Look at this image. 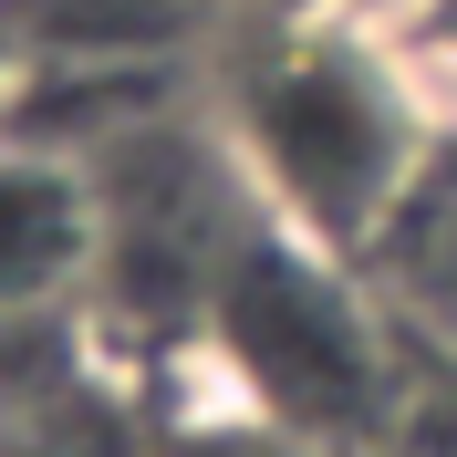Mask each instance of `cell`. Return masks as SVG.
Instances as JSON below:
<instances>
[{
  "instance_id": "obj_2",
  "label": "cell",
  "mask_w": 457,
  "mask_h": 457,
  "mask_svg": "<svg viewBox=\"0 0 457 457\" xmlns=\"http://www.w3.org/2000/svg\"><path fill=\"white\" fill-rule=\"evenodd\" d=\"M104 270V187L84 156L0 136V312H84Z\"/></svg>"
},
{
  "instance_id": "obj_1",
  "label": "cell",
  "mask_w": 457,
  "mask_h": 457,
  "mask_svg": "<svg viewBox=\"0 0 457 457\" xmlns=\"http://www.w3.org/2000/svg\"><path fill=\"white\" fill-rule=\"evenodd\" d=\"M208 114L239 177L260 187V208L291 239L343 260H374V239L405 219V198L447 156V136L427 125V104L405 94V73L385 62L353 0H312V11L239 31L208 73Z\"/></svg>"
},
{
  "instance_id": "obj_6",
  "label": "cell",
  "mask_w": 457,
  "mask_h": 457,
  "mask_svg": "<svg viewBox=\"0 0 457 457\" xmlns=\"http://www.w3.org/2000/svg\"><path fill=\"white\" fill-rule=\"evenodd\" d=\"M167 427H156V457H333L312 447V436L270 427V416H250L239 395H219L208 374H167Z\"/></svg>"
},
{
  "instance_id": "obj_4",
  "label": "cell",
  "mask_w": 457,
  "mask_h": 457,
  "mask_svg": "<svg viewBox=\"0 0 457 457\" xmlns=\"http://www.w3.org/2000/svg\"><path fill=\"white\" fill-rule=\"evenodd\" d=\"M374 291L395 302V322L436 353H457V156H436V177L405 198V219L374 239Z\"/></svg>"
},
{
  "instance_id": "obj_5",
  "label": "cell",
  "mask_w": 457,
  "mask_h": 457,
  "mask_svg": "<svg viewBox=\"0 0 457 457\" xmlns=\"http://www.w3.org/2000/svg\"><path fill=\"white\" fill-rule=\"evenodd\" d=\"M364 31L385 42V62L405 73V94L427 104V125L457 156V0H353Z\"/></svg>"
},
{
  "instance_id": "obj_3",
  "label": "cell",
  "mask_w": 457,
  "mask_h": 457,
  "mask_svg": "<svg viewBox=\"0 0 457 457\" xmlns=\"http://www.w3.org/2000/svg\"><path fill=\"white\" fill-rule=\"evenodd\" d=\"M208 0H0L11 62H177Z\"/></svg>"
},
{
  "instance_id": "obj_7",
  "label": "cell",
  "mask_w": 457,
  "mask_h": 457,
  "mask_svg": "<svg viewBox=\"0 0 457 457\" xmlns=\"http://www.w3.org/2000/svg\"><path fill=\"white\" fill-rule=\"evenodd\" d=\"M0 457H156V436H125L104 405L73 385V395H53V405L0 416Z\"/></svg>"
}]
</instances>
